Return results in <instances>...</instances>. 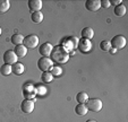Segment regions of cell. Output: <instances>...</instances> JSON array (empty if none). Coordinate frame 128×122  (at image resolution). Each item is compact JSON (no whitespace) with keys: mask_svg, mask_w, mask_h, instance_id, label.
Masks as SVG:
<instances>
[{"mask_svg":"<svg viewBox=\"0 0 128 122\" xmlns=\"http://www.w3.org/2000/svg\"><path fill=\"white\" fill-rule=\"evenodd\" d=\"M39 37L38 35H34V34H30L26 37H24V41H23V45L27 49V50H32V49L38 48L39 45Z\"/></svg>","mask_w":128,"mask_h":122,"instance_id":"2","label":"cell"},{"mask_svg":"<svg viewBox=\"0 0 128 122\" xmlns=\"http://www.w3.org/2000/svg\"><path fill=\"white\" fill-rule=\"evenodd\" d=\"M92 46H93L92 45V41L87 40V38H83V37H82V40H78L77 48L82 53L90 52V51L92 50Z\"/></svg>","mask_w":128,"mask_h":122,"instance_id":"8","label":"cell"},{"mask_svg":"<svg viewBox=\"0 0 128 122\" xmlns=\"http://www.w3.org/2000/svg\"><path fill=\"white\" fill-rule=\"evenodd\" d=\"M23 95H24L25 100H33L36 97V89L35 86L32 84H25L23 86Z\"/></svg>","mask_w":128,"mask_h":122,"instance_id":"6","label":"cell"},{"mask_svg":"<svg viewBox=\"0 0 128 122\" xmlns=\"http://www.w3.org/2000/svg\"><path fill=\"white\" fill-rule=\"evenodd\" d=\"M52 49H53V46H52V44L51 43H43L41 46H40V49H39V52H40V54L42 55V57H46V58H48L49 55L51 54V51H52Z\"/></svg>","mask_w":128,"mask_h":122,"instance_id":"12","label":"cell"},{"mask_svg":"<svg viewBox=\"0 0 128 122\" xmlns=\"http://www.w3.org/2000/svg\"><path fill=\"white\" fill-rule=\"evenodd\" d=\"M0 35H1V27H0Z\"/></svg>","mask_w":128,"mask_h":122,"instance_id":"32","label":"cell"},{"mask_svg":"<svg viewBox=\"0 0 128 122\" xmlns=\"http://www.w3.org/2000/svg\"><path fill=\"white\" fill-rule=\"evenodd\" d=\"M87 108L85 104H78V105H76L75 108V112L77 115H80V117H83V115H85L87 113Z\"/></svg>","mask_w":128,"mask_h":122,"instance_id":"20","label":"cell"},{"mask_svg":"<svg viewBox=\"0 0 128 122\" xmlns=\"http://www.w3.org/2000/svg\"><path fill=\"white\" fill-rule=\"evenodd\" d=\"M102 106H103V104L99 98H92V100H88L86 102L87 110L92 111V112H100L102 110Z\"/></svg>","mask_w":128,"mask_h":122,"instance_id":"5","label":"cell"},{"mask_svg":"<svg viewBox=\"0 0 128 122\" xmlns=\"http://www.w3.org/2000/svg\"><path fill=\"white\" fill-rule=\"evenodd\" d=\"M82 37L83 38H87V40H92L93 36H94V31L91 27H85L82 29Z\"/></svg>","mask_w":128,"mask_h":122,"instance_id":"16","label":"cell"},{"mask_svg":"<svg viewBox=\"0 0 128 122\" xmlns=\"http://www.w3.org/2000/svg\"><path fill=\"white\" fill-rule=\"evenodd\" d=\"M24 70H25L24 65H23V63H20V62H18V61L12 66V74H15L16 76L22 75L23 72H24Z\"/></svg>","mask_w":128,"mask_h":122,"instance_id":"14","label":"cell"},{"mask_svg":"<svg viewBox=\"0 0 128 122\" xmlns=\"http://www.w3.org/2000/svg\"><path fill=\"white\" fill-rule=\"evenodd\" d=\"M85 7L88 11H98L101 8V2L100 0H86Z\"/></svg>","mask_w":128,"mask_h":122,"instance_id":"11","label":"cell"},{"mask_svg":"<svg viewBox=\"0 0 128 122\" xmlns=\"http://www.w3.org/2000/svg\"><path fill=\"white\" fill-rule=\"evenodd\" d=\"M85 122H96V121H95V120H92V119H91V120H87V121H85Z\"/></svg>","mask_w":128,"mask_h":122,"instance_id":"31","label":"cell"},{"mask_svg":"<svg viewBox=\"0 0 128 122\" xmlns=\"http://www.w3.org/2000/svg\"><path fill=\"white\" fill-rule=\"evenodd\" d=\"M77 44H78V38L76 37V36L64 38L62 42H61V46H62L67 52H70V51H72L75 48H77Z\"/></svg>","mask_w":128,"mask_h":122,"instance_id":"3","label":"cell"},{"mask_svg":"<svg viewBox=\"0 0 128 122\" xmlns=\"http://www.w3.org/2000/svg\"><path fill=\"white\" fill-rule=\"evenodd\" d=\"M109 1H110V6H111V5L118 6V5H120V3H121L120 0H109Z\"/></svg>","mask_w":128,"mask_h":122,"instance_id":"29","label":"cell"},{"mask_svg":"<svg viewBox=\"0 0 128 122\" xmlns=\"http://www.w3.org/2000/svg\"><path fill=\"white\" fill-rule=\"evenodd\" d=\"M0 74L2 76H9L12 74V66L10 65H2L1 68H0Z\"/></svg>","mask_w":128,"mask_h":122,"instance_id":"24","label":"cell"},{"mask_svg":"<svg viewBox=\"0 0 128 122\" xmlns=\"http://www.w3.org/2000/svg\"><path fill=\"white\" fill-rule=\"evenodd\" d=\"M27 5H28V9L32 12L40 11L42 8V1L41 0H30L27 2Z\"/></svg>","mask_w":128,"mask_h":122,"instance_id":"13","label":"cell"},{"mask_svg":"<svg viewBox=\"0 0 128 122\" xmlns=\"http://www.w3.org/2000/svg\"><path fill=\"white\" fill-rule=\"evenodd\" d=\"M110 44H111V48L116 49V50H121L126 45V37L122 35H116L110 41Z\"/></svg>","mask_w":128,"mask_h":122,"instance_id":"7","label":"cell"},{"mask_svg":"<svg viewBox=\"0 0 128 122\" xmlns=\"http://www.w3.org/2000/svg\"><path fill=\"white\" fill-rule=\"evenodd\" d=\"M100 2H101V7L102 8H109L110 7V1H109V0H101V1H100Z\"/></svg>","mask_w":128,"mask_h":122,"instance_id":"28","label":"cell"},{"mask_svg":"<svg viewBox=\"0 0 128 122\" xmlns=\"http://www.w3.org/2000/svg\"><path fill=\"white\" fill-rule=\"evenodd\" d=\"M4 61H5L6 65H10L12 66L14 63L17 62V60H18V58H17V55L15 54L14 51L12 50H7L5 53H4Z\"/></svg>","mask_w":128,"mask_h":122,"instance_id":"9","label":"cell"},{"mask_svg":"<svg viewBox=\"0 0 128 122\" xmlns=\"http://www.w3.org/2000/svg\"><path fill=\"white\" fill-rule=\"evenodd\" d=\"M34 106L35 105H34L33 100H24L20 104V110L26 114H30L34 111Z\"/></svg>","mask_w":128,"mask_h":122,"instance_id":"10","label":"cell"},{"mask_svg":"<svg viewBox=\"0 0 128 122\" xmlns=\"http://www.w3.org/2000/svg\"><path fill=\"white\" fill-rule=\"evenodd\" d=\"M53 67V61L50 58H46L42 57L38 60V68H39L41 71H49L51 68Z\"/></svg>","mask_w":128,"mask_h":122,"instance_id":"4","label":"cell"},{"mask_svg":"<svg viewBox=\"0 0 128 122\" xmlns=\"http://www.w3.org/2000/svg\"><path fill=\"white\" fill-rule=\"evenodd\" d=\"M76 101L78 102V104H86V102L88 101V95L85 92H80L76 95Z\"/></svg>","mask_w":128,"mask_h":122,"instance_id":"19","label":"cell"},{"mask_svg":"<svg viewBox=\"0 0 128 122\" xmlns=\"http://www.w3.org/2000/svg\"><path fill=\"white\" fill-rule=\"evenodd\" d=\"M51 75H52L53 77L56 76V77H58V76H60L61 74H62V69H61L60 67H58V66H53L52 68H51Z\"/></svg>","mask_w":128,"mask_h":122,"instance_id":"26","label":"cell"},{"mask_svg":"<svg viewBox=\"0 0 128 122\" xmlns=\"http://www.w3.org/2000/svg\"><path fill=\"white\" fill-rule=\"evenodd\" d=\"M110 50H111V53H116V49L111 48V49H110Z\"/></svg>","mask_w":128,"mask_h":122,"instance_id":"30","label":"cell"},{"mask_svg":"<svg viewBox=\"0 0 128 122\" xmlns=\"http://www.w3.org/2000/svg\"><path fill=\"white\" fill-rule=\"evenodd\" d=\"M50 57H51L50 59L52 60L53 62L66 63L68 60H69V52H67L61 45H58L52 49Z\"/></svg>","mask_w":128,"mask_h":122,"instance_id":"1","label":"cell"},{"mask_svg":"<svg viewBox=\"0 0 128 122\" xmlns=\"http://www.w3.org/2000/svg\"><path fill=\"white\" fill-rule=\"evenodd\" d=\"M114 15L116 16H118V17H121V16H124V15L126 14V7L124 5H118V6H116L114 7Z\"/></svg>","mask_w":128,"mask_h":122,"instance_id":"22","label":"cell"},{"mask_svg":"<svg viewBox=\"0 0 128 122\" xmlns=\"http://www.w3.org/2000/svg\"><path fill=\"white\" fill-rule=\"evenodd\" d=\"M31 19H32V22L35 23V24H40V23H42V20H43V14H42L41 11L32 12Z\"/></svg>","mask_w":128,"mask_h":122,"instance_id":"18","label":"cell"},{"mask_svg":"<svg viewBox=\"0 0 128 122\" xmlns=\"http://www.w3.org/2000/svg\"><path fill=\"white\" fill-rule=\"evenodd\" d=\"M100 49L102 51H110V49H111L110 41H102L101 43H100Z\"/></svg>","mask_w":128,"mask_h":122,"instance_id":"27","label":"cell"},{"mask_svg":"<svg viewBox=\"0 0 128 122\" xmlns=\"http://www.w3.org/2000/svg\"><path fill=\"white\" fill-rule=\"evenodd\" d=\"M35 89H36V94L40 96H44L46 94V87L43 86V85H38V86H35Z\"/></svg>","mask_w":128,"mask_h":122,"instance_id":"25","label":"cell"},{"mask_svg":"<svg viewBox=\"0 0 128 122\" xmlns=\"http://www.w3.org/2000/svg\"><path fill=\"white\" fill-rule=\"evenodd\" d=\"M23 41H24V36L20 33H16L14 35H12L10 37V42L15 45H20V44H23Z\"/></svg>","mask_w":128,"mask_h":122,"instance_id":"17","label":"cell"},{"mask_svg":"<svg viewBox=\"0 0 128 122\" xmlns=\"http://www.w3.org/2000/svg\"><path fill=\"white\" fill-rule=\"evenodd\" d=\"M15 54L17 55V58H24L25 55L27 54V49L25 48L23 44H20V45H16L14 49Z\"/></svg>","mask_w":128,"mask_h":122,"instance_id":"15","label":"cell"},{"mask_svg":"<svg viewBox=\"0 0 128 122\" xmlns=\"http://www.w3.org/2000/svg\"><path fill=\"white\" fill-rule=\"evenodd\" d=\"M10 2L8 0H0V14H5L9 10Z\"/></svg>","mask_w":128,"mask_h":122,"instance_id":"21","label":"cell"},{"mask_svg":"<svg viewBox=\"0 0 128 122\" xmlns=\"http://www.w3.org/2000/svg\"><path fill=\"white\" fill-rule=\"evenodd\" d=\"M41 79L43 83L49 84V83H51V81L53 80V76L51 75L50 71H44V72H42V75H41Z\"/></svg>","mask_w":128,"mask_h":122,"instance_id":"23","label":"cell"}]
</instances>
